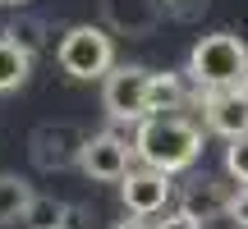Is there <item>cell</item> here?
I'll return each instance as SVG.
<instances>
[{"mask_svg":"<svg viewBox=\"0 0 248 229\" xmlns=\"http://www.w3.org/2000/svg\"><path fill=\"white\" fill-rule=\"evenodd\" d=\"M133 156L152 170L179 174V170L198 165V156H202V129L193 119H184L179 110L147 114L138 124V133H133Z\"/></svg>","mask_w":248,"mask_h":229,"instance_id":"obj_1","label":"cell"},{"mask_svg":"<svg viewBox=\"0 0 248 229\" xmlns=\"http://www.w3.org/2000/svg\"><path fill=\"white\" fill-rule=\"evenodd\" d=\"M248 69V42L234 32H207L193 42L184 64V78L193 83L198 92H225V87H239Z\"/></svg>","mask_w":248,"mask_h":229,"instance_id":"obj_2","label":"cell"},{"mask_svg":"<svg viewBox=\"0 0 248 229\" xmlns=\"http://www.w3.org/2000/svg\"><path fill=\"white\" fill-rule=\"evenodd\" d=\"M55 64L78 83L106 78L115 69V37H110V28L106 23H74L55 42Z\"/></svg>","mask_w":248,"mask_h":229,"instance_id":"obj_3","label":"cell"},{"mask_svg":"<svg viewBox=\"0 0 248 229\" xmlns=\"http://www.w3.org/2000/svg\"><path fill=\"white\" fill-rule=\"evenodd\" d=\"M147 87H152V69H142V64H115L106 73V87H101V106H106V114L115 124H142L152 114Z\"/></svg>","mask_w":248,"mask_h":229,"instance_id":"obj_4","label":"cell"},{"mask_svg":"<svg viewBox=\"0 0 248 229\" xmlns=\"http://www.w3.org/2000/svg\"><path fill=\"white\" fill-rule=\"evenodd\" d=\"M170 193H175V174L152 170V165H133L129 174L120 179V202H124V211L138 215V220L161 215L166 202H170Z\"/></svg>","mask_w":248,"mask_h":229,"instance_id":"obj_5","label":"cell"},{"mask_svg":"<svg viewBox=\"0 0 248 229\" xmlns=\"http://www.w3.org/2000/svg\"><path fill=\"white\" fill-rule=\"evenodd\" d=\"M83 147H88V133L69 119H55V124H42L32 133V165L37 170H69L78 165Z\"/></svg>","mask_w":248,"mask_h":229,"instance_id":"obj_6","label":"cell"},{"mask_svg":"<svg viewBox=\"0 0 248 229\" xmlns=\"http://www.w3.org/2000/svg\"><path fill=\"white\" fill-rule=\"evenodd\" d=\"M129 160H133V142H124L120 133H92L78 156V170L88 179H97V184H120L133 170Z\"/></svg>","mask_w":248,"mask_h":229,"instance_id":"obj_7","label":"cell"},{"mask_svg":"<svg viewBox=\"0 0 248 229\" xmlns=\"http://www.w3.org/2000/svg\"><path fill=\"white\" fill-rule=\"evenodd\" d=\"M166 18L161 0H101V23L115 37H152Z\"/></svg>","mask_w":248,"mask_h":229,"instance_id":"obj_8","label":"cell"},{"mask_svg":"<svg viewBox=\"0 0 248 229\" xmlns=\"http://www.w3.org/2000/svg\"><path fill=\"white\" fill-rule=\"evenodd\" d=\"M202 124L216 133V138H239L248 133V97L239 87H225V92H202Z\"/></svg>","mask_w":248,"mask_h":229,"instance_id":"obj_9","label":"cell"},{"mask_svg":"<svg viewBox=\"0 0 248 229\" xmlns=\"http://www.w3.org/2000/svg\"><path fill=\"white\" fill-rule=\"evenodd\" d=\"M230 197H234V193L221 184V179H198V184L184 193V211L198 215V220H212V215H225Z\"/></svg>","mask_w":248,"mask_h":229,"instance_id":"obj_10","label":"cell"},{"mask_svg":"<svg viewBox=\"0 0 248 229\" xmlns=\"http://www.w3.org/2000/svg\"><path fill=\"white\" fill-rule=\"evenodd\" d=\"M28 73H32V55L14 42V37H0V97L14 87H23Z\"/></svg>","mask_w":248,"mask_h":229,"instance_id":"obj_11","label":"cell"},{"mask_svg":"<svg viewBox=\"0 0 248 229\" xmlns=\"http://www.w3.org/2000/svg\"><path fill=\"white\" fill-rule=\"evenodd\" d=\"M32 188L23 184L18 174H0V225H18L32 206Z\"/></svg>","mask_w":248,"mask_h":229,"instance_id":"obj_12","label":"cell"},{"mask_svg":"<svg viewBox=\"0 0 248 229\" xmlns=\"http://www.w3.org/2000/svg\"><path fill=\"white\" fill-rule=\"evenodd\" d=\"M147 106H152V114L179 110V106H184V73H152Z\"/></svg>","mask_w":248,"mask_h":229,"instance_id":"obj_13","label":"cell"},{"mask_svg":"<svg viewBox=\"0 0 248 229\" xmlns=\"http://www.w3.org/2000/svg\"><path fill=\"white\" fill-rule=\"evenodd\" d=\"M64 215H69V206H64V202H55V197H32L23 225H28V229H60Z\"/></svg>","mask_w":248,"mask_h":229,"instance_id":"obj_14","label":"cell"},{"mask_svg":"<svg viewBox=\"0 0 248 229\" xmlns=\"http://www.w3.org/2000/svg\"><path fill=\"white\" fill-rule=\"evenodd\" d=\"M5 37H14V42L23 46L28 55H37V51L46 46V23H42V18H28V14H23V18H14V28H9Z\"/></svg>","mask_w":248,"mask_h":229,"instance_id":"obj_15","label":"cell"},{"mask_svg":"<svg viewBox=\"0 0 248 229\" xmlns=\"http://www.w3.org/2000/svg\"><path fill=\"white\" fill-rule=\"evenodd\" d=\"M225 174H230L234 184H248V133L225 142Z\"/></svg>","mask_w":248,"mask_h":229,"instance_id":"obj_16","label":"cell"},{"mask_svg":"<svg viewBox=\"0 0 248 229\" xmlns=\"http://www.w3.org/2000/svg\"><path fill=\"white\" fill-rule=\"evenodd\" d=\"M225 220H230L234 229H248V184H244V188H234L230 206H225Z\"/></svg>","mask_w":248,"mask_h":229,"instance_id":"obj_17","label":"cell"},{"mask_svg":"<svg viewBox=\"0 0 248 229\" xmlns=\"http://www.w3.org/2000/svg\"><path fill=\"white\" fill-rule=\"evenodd\" d=\"M152 229H202V220H198V215H188L184 206H179V211H170L166 220H156Z\"/></svg>","mask_w":248,"mask_h":229,"instance_id":"obj_18","label":"cell"},{"mask_svg":"<svg viewBox=\"0 0 248 229\" xmlns=\"http://www.w3.org/2000/svg\"><path fill=\"white\" fill-rule=\"evenodd\" d=\"M83 220H88V215H83L78 206H69V215H64V225H60V229H88Z\"/></svg>","mask_w":248,"mask_h":229,"instance_id":"obj_19","label":"cell"},{"mask_svg":"<svg viewBox=\"0 0 248 229\" xmlns=\"http://www.w3.org/2000/svg\"><path fill=\"white\" fill-rule=\"evenodd\" d=\"M110 229H152V225L138 220V215H129V220H120V225H110Z\"/></svg>","mask_w":248,"mask_h":229,"instance_id":"obj_20","label":"cell"},{"mask_svg":"<svg viewBox=\"0 0 248 229\" xmlns=\"http://www.w3.org/2000/svg\"><path fill=\"white\" fill-rule=\"evenodd\" d=\"M239 92H244V97H248V69H244V78H239Z\"/></svg>","mask_w":248,"mask_h":229,"instance_id":"obj_21","label":"cell"},{"mask_svg":"<svg viewBox=\"0 0 248 229\" xmlns=\"http://www.w3.org/2000/svg\"><path fill=\"white\" fill-rule=\"evenodd\" d=\"M0 5H5V0H0Z\"/></svg>","mask_w":248,"mask_h":229,"instance_id":"obj_22","label":"cell"}]
</instances>
